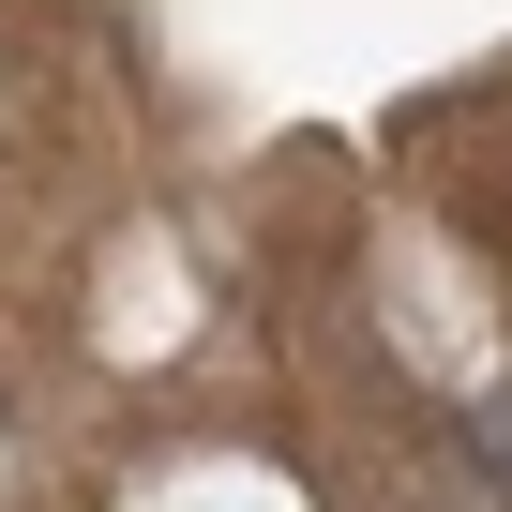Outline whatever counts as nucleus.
I'll list each match as a JSON object with an SVG mask.
<instances>
[{
  "label": "nucleus",
  "instance_id": "nucleus-1",
  "mask_svg": "<svg viewBox=\"0 0 512 512\" xmlns=\"http://www.w3.org/2000/svg\"><path fill=\"white\" fill-rule=\"evenodd\" d=\"M467 452H482V467L512 482V407H467Z\"/></svg>",
  "mask_w": 512,
  "mask_h": 512
}]
</instances>
